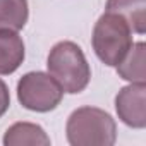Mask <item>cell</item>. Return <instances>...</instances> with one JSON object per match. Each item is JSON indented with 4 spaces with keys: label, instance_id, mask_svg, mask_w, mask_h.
Wrapping results in <instances>:
<instances>
[{
    "label": "cell",
    "instance_id": "obj_9",
    "mask_svg": "<svg viewBox=\"0 0 146 146\" xmlns=\"http://www.w3.org/2000/svg\"><path fill=\"white\" fill-rule=\"evenodd\" d=\"M105 12L122 16L137 35L146 31V0H107Z\"/></svg>",
    "mask_w": 146,
    "mask_h": 146
},
{
    "label": "cell",
    "instance_id": "obj_2",
    "mask_svg": "<svg viewBox=\"0 0 146 146\" xmlns=\"http://www.w3.org/2000/svg\"><path fill=\"white\" fill-rule=\"evenodd\" d=\"M65 136L72 146H112L117 139V124L102 108L81 107L69 115Z\"/></svg>",
    "mask_w": 146,
    "mask_h": 146
},
{
    "label": "cell",
    "instance_id": "obj_4",
    "mask_svg": "<svg viewBox=\"0 0 146 146\" xmlns=\"http://www.w3.org/2000/svg\"><path fill=\"white\" fill-rule=\"evenodd\" d=\"M64 98V90L46 72L33 70L24 74L17 83V100L19 103L38 113H46L55 110Z\"/></svg>",
    "mask_w": 146,
    "mask_h": 146
},
{
    "label": "cell",
    "instance_id": "obj_1",
    "mask_svg": "<svg viewBox=\"0 0 146 146\" xmlns=\"http://www.w3.org/2000/svg\"><path fill=\"white\" fill-rule=\"evenodd\" d=\"M48 74L60 84L64 93L78 95L86 90L91 79V67L83 48L74 41H58L46 58Z\"/></svg>",
    "mask_w": 146,
    "mask_h": 146
},
{
    "label": "cell",
    "instance_id": "obj_10",
    "mask_svg": "<svg viewBox=\"0 0 146 146\" xmlns=\"http://www.w3.org/2000/svg\"><path fill=\"white\" fill-rule=\"evenodd\" d=\"M29 17L28 0H0V29L19 31Z\"/></svg>",
    "mask_w": 146,
    "mask_h": 146
},
{
    "label": "cell",
    "instance_id": "obj_11",
    "mask_svg": "<svg viewBox=\"0 0 146 146\" xmlns=\"http://www.w3.org/2000/svg\"><path fill=\"white\" fill-rule=\"evenodd\" d=\"M9 107H11V93H9L7 84L0 79V117L5 115Z\"/></svg>",
    "mask_w": 146,
    "mask_h": 146
},
{
    "label": "cell",
    "instance_id": "obj_6",
    "mask_svg": "<svg viewBox=\"0 0 146 146\" xmlns=\"http://www.w3.org/2000/svg\"><path fill=\"white\" fill-rule=\"evenodd\" d=\"M26 48L17 31L0 29V76L16 72L24 62Z\"/></svg>",
    "mask_w": 146,
    "mask_h": 146
},
{
    "label": "cell",
    "instance_id": "obj_7",
    "mask_svg": "<svg viewBox=\"0 0 146 146\" xmlns=\"http://www.w3.org/2000/svg\"><path fill=\"white\" fill-rule=\"evenodd\" d=\"M45 129L33 122H16L4 134V146H50Z\"/></svg>",
    "mask_w": 146,
    "mask_h": 146
},
{
    "label": "cell",
    "instance_id": "obj_3",
    "mask_svg": "<svg viewBox=\"0 0 146 146\" xmlns=\"http://www.w3.org/2000/svg\"><path fill=\"white\" fill-rule=\"evenodd\" d=\"M132 29L127 21L113 12L98 17L91 35V45L96 57L108 67H115L132 46Z\"/></svg>",
    "mask_w": 146,
    "mask_h": 146
},
{
    "label": "cell",
    "instance_id": "obj_5",
    "mask_svg": "<svg viewBox=\"0 0 146 146\" xmlns=\"http://www.w3.org/2000/svg\"><path fill=\"white\" fill-rule=\"evenodd\" d=\"M119 119L132 129L146 127V83H131L119 90L115 96Z\"/></svg>",
    "mask_w": 146,
    "mask_h": 146
},
{
    "label": "cell",
    "instance_id": "obj_8",
    "mask_svg": "<svg viewBox=\"0 0 146 146\" xmlns=\"http://www.w3.org/2000/svg\"><path fill=\"white\" fill-rule=\"evenodd\" d=\"M120 79L129 83H146V45L144 41L132 43L125 57L115 65Z\"/></svg>",
    "mask_w": 146,
    "mask_h": 146
}]
</instances>
